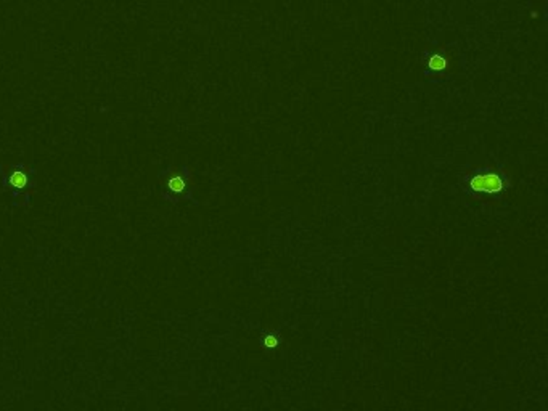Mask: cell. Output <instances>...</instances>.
I'll use <instances>...</instances> for the list:
<instances>
[{
    "mask_svg": "<svg viewBox=\"0 0 548 411\" xmlns=\"http://www.w3.org/2000/svg\"><path fill=\"white\" fill-rule=\"evenodd\" d=\"M8 188L11 192H18L15 196V206H20V198L25 190L31 192L34 187V170L27 169V170H21V169H13L10 172H3L0 173V188Z\"/></svg>",
    "mask_w": 548,
    "mask_h": 411,
    "instance_id": "obj_1",
    "label": "cell"
},
{
    "mask_svg": "<svg viewBox=\"0 0 548 411\" xmlns=\"http://www.w3.org/2000/svg\"><path fill=\"white\" fill-rule=\"evenodd\" d=\"M163 196L167 201H175L177 198L187 196V177L183 173H172L164 178Z\"/></svg>",
    "mask_w": 548,
    "mask_h": 411,
    "instance_id": "obj_2",
    "label": "cell"
},
{
    "mask_svg": "<svg viewBox=\"0 0 548 411\" xmlns=\"http://www.w3.org/2000/svg\"><path fill=\"white\" fill-rule=\"evenodd\" d=\"M429 66H431V69H444L447 66V60L441 55H434V56H431Z\"/></svg>",
    "mask_w": 548,
    "mask_h": 411,
    "instance_id": "obj_4",
    "label": "cell"
},
{
    "mask_svg": "<svg viewBox=\"0 0 548 411\" xmlns=\"http://www.w3.org/2000/svg\"><path fill=\"white\" fill-rule=\"evenodd\" d=\"M471 188L476 192H486V193H497L501 190V180L498 175H479L474 177L470 182Z\"/></svg>",
    "mask_w": 548,
    "mask_h": 411,
    "instance_id": "obj_3",
    "label": "cell"
},
{
    "mask_svg": "<svg viewBox=\"0 0 548 411\" xmlns=\"http://www.w3.org/2000/svg\"><path fill=\"white\" fill-rule=\"evenodd\" d=\"M265 344H267L269 347H274V345L276 344V339H275V338H272V336H269V338L265 339Z\"/></svg>",
    "mask_w": 548,
    "mask_h": 411,
    "instance_id": "obj_5",
    "label": "cell"
}]
</instances>
